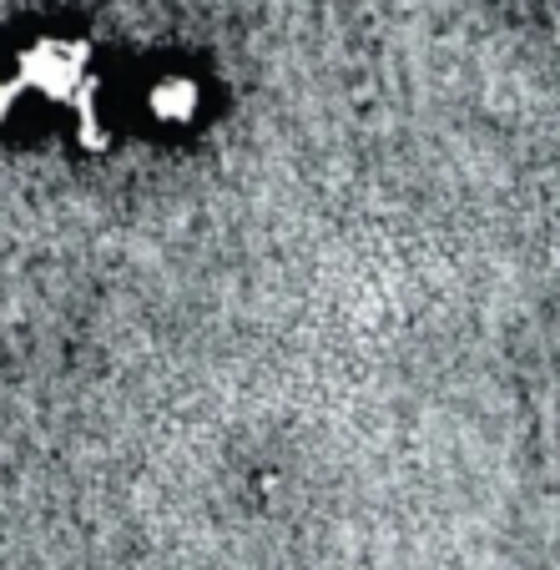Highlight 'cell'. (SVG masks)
<instances>
[{
	"mask_svg": "<svg viewBox=\"0 0 560 570\" xmlns=\"http://www.w3.org/2000/svg\"><path fill=\"white\" fill-rule=\"evenodd\" d=\"M81 66H87V46L76 41H41L21 56L16 87L21 91H46L51 101H71L81 91Z\"/></svg>",
	"mask_w": 560,
	"mask_h": 570,
	"instance_id": "cell-1",
	"label": "cell"
},
{
	"mask_svg": "<svg viewBox=\"0 0 560 570\" xmlns=\"http://www.w3.org/2000/svg\"><path fill=\"white\" fill-rule=\"evenodd\" d=\"M203 111V87H197L193 76H157L147 87V117L157 127H187V121Z\"/></svg>",
	"mask_w": 560,
	"mask_h": 570,
	"instance_id": "cell-2",
	"label": "cell"
}]
</instances>
